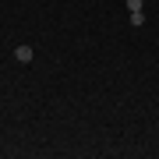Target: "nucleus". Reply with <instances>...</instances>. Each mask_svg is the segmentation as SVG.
<instances>
[{
    "mask_svg": "<svg viewBox=\"0 0 159 159\" xmlns=\"http://www.w3.org/2000/svg\"><path fill=\"white\" fill-rule=\"evenodd\" d=\"M145 7V0H127V11H142Z\"/></svg>",
    "mask_w": 159,
    "mask_h": 159,
    "instance_id": "7ed1b4c3",
    "label": "nucleus"
},
{
    "mask_svg": "<svg viewBox=\"0 0 159 159\" xmlns=\"http://www.w3.org/2000/svg\"><path fill=\"white\" fill-rule=\"evenodd\" d=\"M131 25H134V29H142V25H145V14H142V11H131Z\"/></svg>",
    "mask_w": 159,
    "mask_h": 159,
    "instance_id": "f03ea898",
    "label": "nucleus"
},
{
    "mask_svg": "<svg viewBox=\"0 0 159 159\" xmlns=\"http://www.w3.org/2000/svg\"><path fill=\"white\" fill-rule=\"evenodd\" d=\"M32 57H35L32 46H18V50H14V60H18V64H32Z\"/></svg>",
    "mask_w": 159,
    "mask_h": 159,
    "instance_id": "f257e3e1",
    "label": "nucleus"
}]
</instances>
